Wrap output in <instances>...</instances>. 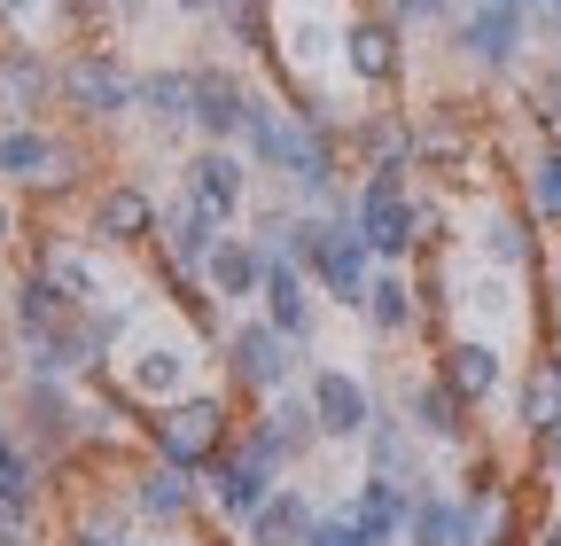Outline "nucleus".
<instances>
[{"label": "nucleus", "instance_id": "obj_1", "mask_svg": "<svg viewBox=\"0 0 561 546\" xmlns=\"http://www.w3.org/2000/svg\"><path fill=\"white\" fill-rule=\"evenodd\" d=\"M234 398L227 390H180V398H164V406H140V437H149V453L157 460H172V468H187V476H203L210 460H219L227 445H234Z\"/></svg>", "mask_w": 561, "mask_h": 546}, {"label": "nucleus", "instance_id": "obj_2", "mask_svg": "<svg viewBox=\"0 0 561 546\" xmlns=\"http://www.w3.org/2000/svg\"><path fill=\"white\" fill-rule=\"evenodd\" d=\"M55 110H70L79 125H125L140 110V71H125L110 39H79L55 62Z\"/></svg>", "mask_w": 561, "mask_h": 546}, {"label": "nucleus", "instance_id": "obj_3", "mask_svg": "<svg viewBox=\"0 0 561 546\" xmlns=\"http://www.w3.org/2000/svg\"><path fill=\"white\" fill-rule=\"evenodd\" d=\"M219 360H227L234 398H273V390L305 383L312 344H289V335H280L265 312H242V320H227V335H219Z\"/></svg>", "mask_w": 561, "mask_h": 546}, {"label": "nucleus", "instance_id": "obj_4", "mask_svg": "<svg viewBox=\"0 0 561 546\" xmlns=\"http://www.w3.org/2000/svg\"><path fill=\"white\" fill-rule=\"evenodd\" d=\"M87 180V149L55 125H0V187H24L39 203L79 195Z\"/></svg>", "mask_w": 561, "mask_h": 546}, {"label": "nucleus", "instance_id": "obj_5", "mask_svg": "<svg viewBox=\"0 0 561 546\" xmlns=\"http://www.w3.org/2000/svg\"><path fill=\"white\" fill-rule=\"evenodd\" d=\"M483 125L468 117V102H430L413 117V172L437 180H483Z\"/></svg>", "mask_w": 561, "mask_h": 546}, {"label": "nucleus", "instance_id": "obj_6", "mask_svg": "<svg viewBox=\"0 0 561 546\" xmlns=\"http://www.w3.org/2000/svg\"><path fill=\"white\" fill-rule=\"evenodd\" d=\"M453 47L476 62L483 79H507V71H523L530 16H523V9H500V0H468V9L453 16Z\"/></svg>", "mask_w": 561, "mask_h": 546}, {"label": "nucleus", "instance_id": "obj_7", "mask_svg": "<svg viewBox=\"0 0 561 546\" xmlns=\"http://www.w3.org/2000/svg\"><path fill=\"white\" fill-rule=\"evenodd\" d=\"M157 219H164L157 187H149V180H133V172L102 180L94 203H87V235H94L102 250H149V242H157Z\"/></svg>", "mask_w": 561, "mask_h": 546}, {"label": "nucleus", "instance_id": "obj_8", "mask_svg": "<svg viewBox=\"0 0 561 546\" xmlns=\"http://www.w3.org/2000/svg\"><path fill=\"white\" fill-rule=\"evenodd\" d=\"M335 55H343V71L359 79L367 94H390V87L405 79V24H398L390 9H367V16L343 24Z\"/></svg>", "mask_w": 561, "mask_h": 546}, {"label": "nucleus", "instance_id": "obj_9", "mask_svg": "<svg viewBox=\"0 0 561 546\" xmlns=\"http://www.w3.org/2000/svg\"><path fill=\"white\" fill-rule=\"evenodd\" d=\"M55 110V55L32 47L24 32L0 39V125H47Z\"/></svg>", "mask_w": 561, "mask_h": 546}, {"label": "nucleus", "instance_id": "obj_10", "mask_svg": "<svg viewBox=\"0 0 561 546\" xmlns=\"http://www.w3.org/2000/svg\"><path fill=\"white\" fill-rule=\"evenodd\" d=\"M305 398H312V422H320V445H359L367 422H375V390L351 375V367H305Z\"/></svg>", "mask_w": 561, "mask_h": 546}, {"label": "nucleus", "instance_id": "obj_11", "mask_svg": "<svg viewBox=\"0 0 561 546\" xmlns=\"http://www.w3.org/2000/svg\"><path fill=\"white\" fill-rule=\"evenodd\" d=\"M250 187H257V180H250V157H242V149H219V141H203V149L180 164V195H195L203 212L227 219V227L250 212Z\"/></svg>", "mask_w": 561, "mask_h": 546}, {"label": "nucleus", "instance_id": "obj_12", "mask_svg": "<svg viewBox=\"0 0 561 546\" xmlns=\"http://www.w3.org/2000/svg\"><path fill=\"white\" fill-rule=\"evenodd\" d=\"M187 79H195V141L234 149L242 141V110H250V79L234 62H187Z\"/></svg>", "mask_w": 561, "mask_h": 546}, {"label": "nucleus", "instance_id": "obj_13", "mask_svg": "<svg viewBox=\"0 0 561 546\" xmlns=\"http://www.w3.org/2000/svg\"><path fill=\"white\" fill-rule=\"evenodd\" d=\"M476 250H483V265H500V273H538V265H546V242H538L530 203L491 195L483 219H476Z\"/></svg>", "mask_w": 561, "mask_h": 546}, {"label": "nucleus", "instance_id": "obj_14", "mask_svg": "<svg viewBox=\"0 0 561 546\" xmlns=\"http://www.w3.org/2000/svg\"><path fill=\"white\" fill-rule=\"evenodd\" d=\"M79 398H70L62 375H24V445L39 460H62L70 445H79Z\"/></svg>", "mask_w": 561, "mask_h": 546}, {"label": "nucleus", "instance_id": "obj_15", "mask_svg": "<svg viewBox=\"0 0 561 546\" xmlns=\"http://www.w3.org/2000/svg\"><path fill=\"white\" fill-rule=\"evenodd\" d=\"M102 258H110V250H102L94 235H39V242H32V265L47 273L55 289H70L79 305H102V297H110V265H102Z\"/></svg>", "mask_w": 561, "mask_h": 546}, {"label": "nucleus", "instance_id": "obj_16", "mask_svg": "<svg viewBox=\"0 0 561 546\" xmlns=\"http://www.w3.org/2000/svg\"><path fill=\"white\" fill-rule=\"evenodd\" d=\"M335 219V212H328ZM367 282H375V250L359 242V219H335V235H328V258L312 265V289H320V305H343V312H359L367 305Z\"/></svg>", "mask_w": 561, "mask_h": 546}, {"label": "nucleus", "instance_id": "obj_17", "mask_svg": "<svg viewBox=\"0 0 561 546\" xmlns=\"http://www.w3.org/2000/svg\"><path fill=\"white\" fill-rule=\"evenodd\" d=\"M257 312L289 335V344H312V328H320V289H312V273H297L280 250H265V282H257Z\"/></svg>", "mask_w": 561, "mask_h": 546}, {"label": "nucleus", "instance_id": "obj_18", "mask_svg": "<svg viewBox=\"0 0 561 546\" xmlns=\"http://www.w3.org/2000/svg\"><path fill=\"white\" fill-rule=\"evenodd\" d=\"M398 414H405L421 437H430V445H476V406H468L437 367L405 383V406H398Z\"/></svg>", "mask_w": 561, "mask_h": 546}, {"label": "nucleus", "instance_id": "obj_19", "mask_svg": "<svg viewBox=\"0 0 561 546\" xmlns=\"http://www.w3.org/2000/svg\"><path fill=\"white\" fill-rule=\"evenodd\" d=\"M343 157L359 172H413V117L405 110H359L343 117Z\"/></svg>", "mask_w": 561, "mask_h": 546}, {"label": "nucleus", "instance_id": "obj_20", "mask_svg": "<svg viewBox=\"0 0 561 546\" xmlns=\"http://www.w3.org/2000/svg\"><path fill=\"white\" fill-rule=\"evenodd\" d=\"M273 485H280V476H273L265 460H250L242 445H227L219 460L203 468V500L219 508V523H250V515L265 508V492H273Z\"/></svg>", "mask_w": 561, "mask_h": 546}, {"label": "nucleus", "instance_id": "obj_21", "mask_svg": "<svg viewBox=\"0 0 561 546\" xmlns=\"http://www.w3.org/2000/svg\"><path fill=\"white\" fill-rule=\"evenodd\" d=\"M219 235H227V219H210L195 195H172L149 250H157V265H172V273H203V258L219 250Z\"/></svg>", "mask_w": 561, "mask_h": 546}, {"label": "nucleus", "instance_id": "obj_22", "mask_svg": "<svg viewBox=\"0 0 561 546\" xmlns=\"http://www.w3.org/2000/svg\"><path fill=\"white\" fill-rule=\"evenodd\" d=\"M367 476H390V485H430V453H421V445H430V437H421L405 414H390V406H375V422H367Z\"/></svg>", "mask_w": 561, "mask_h": 546}, {"label": "nucleus", "instance_id": "obj_23", "mask_svg": "<svg viewBox=\"0 0 561 546\" xmlns=\"http://www.w3.org/2000/svg\"><path fill=\"white\" fill-rule=\"evenodd\" d=\"M117 383H125L133 406H164V398L195 390V352L180 344V335H172V344H140V352H125Z\"/></svg>", "mask_w": 561, "mask_h": 546}, {"label": "nucleus", "instance_id": "obj_24", "mask_svg": "<svg viewBox=\"0 0 561 546\" xmlns=\"http://www.w3.org/2000/svg\"><path fill=\"white\" fill-rule=\"evenodd\" d=\"M437 375L468 406H491V398L507 390V352L491 344V335H445V344H437Z\"/></svg>", "mask_w": 561, "mask_h": 546}, {"label": "nucleus", "instance_id": "obj_25", "mask_svg": "<svg viewBox=\"0 0 561 546\" xmlns=\"http://www.w3.org/2000/svg\"><path fill=\"white\" fill-rule=\"evenodd\" d=\"M195 492H203V476H187V468H172V460H149V468H133V476H125L133 515H140V523H157V531L187 523V515H195Z\"/></svg>", "mask_w": 561, "mask_h": 546}, {"label": "nucleus", "instance_id": "obj_26", "mask_svg": "<svg viewBox=\"0 0 561 546\" xmlns=\"http://www.w3.org/2000/svg\"><path fill=\"white\" fill-rule=\"evenodd\" d=\"M79 312L87 305L70 297V289H55L39 265L16 273V289H9V335H16V344H39V335H55L62 320H79Z\"/></svg>", "mask_w": 561, "mask_h": 546}, {"label": "nucleus", "instance_id": "obj_27", "mask_svg": "<svg viewBox=\"0 0 561 546\" xmlns=\"http://www.w3.org/2000/svg\"><path fill=\"white\" fill-rule=\"evenodd\" d=\"M351 531L367 546H398L405 538V515H413V485H390V476H359V492L343 500Z\"/></svg>", "mask_w": 561, "mask_h": 546}, {"label": "nucleus", "instance_id": "obj_28", "mask_svg": "<svg viewBox=\"0 0 561 546\" xmlns=\"http://www.w3.org/2000/svg\"><path fill=\"white\" fill-rule=\"evenodd\" d=\"M257 282H265V242L257 235H219V250L203 258V289L219 305H257Z\"/></svg>", "mask_w": 561, "mask_h": 546}, {"label": "nucleus", "instance_id": "obj_29", "mask_svg": "<svg viewBox=\"0 0 561 546\" xmlns=\"http://www.w3.org/2000/svg\"><path fill=\"white\" fill-rule=\"evenodd\" d=\"M289 133H297V117L289 110H280L273 94H257L250 87V110H242V157H250V172L257 180H280V164H289Z\"/></svg>", "mask_w": 561, "mask_h": 546}, {"label": "nucleus", "instance_id": "obj_30", "mask_svg": "<svg viewBox=\"0 0 561 546\" xmlns=\"http://www.w3.org/2000/svg\"><path fill=\"white\" fill-rule=\"evenodd\" d=\"M133 117H149L164 141L195 133V79H187V62H157V71H140V110Z\"/></svg>", "mask_w": 561, "mask_h": 546}, {"label": "nucleus", "instance_id": "obj_31", "mask_svg": "<svg viewBox=\"0 0 561 546\" xmlns=\"http://www.w3.org/2000/svg\"><path fill=\"white\" fill-rule=\"evenodd\" d=\"M359 320L375 328V335H413L421 328V289H413V273L405 265H375V282H367V305H359Z\"/></svg>", "mask_w": 561, "mask_h": 546}, {"label": "nucleus", "instance_id": "obj_32", "mask_svg": "<svg viewBox=\"0 0 561 546\" xmlns=\"http://www.w3.org/2000/svg\"><path fill=\"white\" fill-rule=\"evenodd\" d=\"M312 515H320V508H312V492H305V485H273V492H265V508L242 523V538H250V546H305Z\"/></svg>", "mask_w": 561, "mask_h": 546}, {"label": "nucleus", "instance_id": "obj_33", "mask_svg": "<svg viewBox=\"0 0 561 546\" xmlns=\"http://www.w3.org/2000/svg\"><path fill=\"white\" fill-rule=\"evenodd\" d=\"M553 422H561V360L546 352V360H530V367H523V383H515V430L538 445Z\"/></svg>", "mask_w": 561, "mask_h": 546}, {"label": "nucleus", "instance_id": "obj_34", "mask_svg": "<svg viewBox=\"0 0 561 546\" xmlns=\"http://www.w3.org/2000/svg\"><path fill=\"white\" fill-rule=\"evenodd\" d=\"M0 515H16V523L39 515V453L9 422H0Z\"/></svg>", "mask_w": 561, "mask_h": 546}, {"label": "nucleus", "instance_id": "obj_35", "mask_svg": "<svg viewBox=\"0 0 561 546\" xmlns=\"http://www.w3.org/2000/svg\"><path fill=\"white\" fill-rule=\"evenodd\" d=\"M70 546H140L133 500H87L79 515H70Z\"/></svg>", "mask_w": 561, "mask_h": 546}, {"label": "nucleus", "instance_id": "obj_36", "mask_svg": "<svg viewBox=\"0 0 561 546\" xmlns=\"http://www.w3.org/2000/svg\"><path fill=\"white\" fill-rule=\"evenodd\" d=\"M523 203H530V219H538V227H561V133H546V149L530 157V172H523Z\"/></svg>", "mask_w": 561, "mask_h": 546}, {"label": "nucleus", "instance_id": "obj_37", "mask_svg": "<svg viewBox=\"0 0 561 546\" xmlns=\"http://www.w3.org/2000/svg\"><path fill=\"white\" fill-rule=\"evenodd\" d=\"M297 212H305V203H297L289 187H280V195H257V187H250V235H257L265 250H280V235L297 227Z\"/></svg>", "mask_w": 561, "mask_h": 546}, {"label": "nucleus", "instance_id": "obj_38", "mask_svg": "<svg viewBox=\"0 0 561 546\" xmlns=\"http://www.w3.org/2000/svg\"><path fill=\"white\" fill-rule=\"evenodd\" d=\"M382 9H390V16L413 32V24H453V16L468 9V0H382Z\"/></svg>", "mask_w": 561, "mask_h": 546}, {"label": "nucleus", "instance_id": "obj_39", "mask_svg": "<svg viewBox=\"0 0 561 546\" xmlns=\"http://www.w3.org/2000/svg\"><path fill=\"white\" fill-rule=\"evenodd\" d=\"M305 546H367L359 531H351V515L343 508H328V515H312V531H305Z\"/></svg>", "mask_w": 561, "mask_h": 546}, {"label": "nucleus", "instance_id": "obj_40", "mask_svg": "<svg viewBox=\"0 0 561 546\" xmlns=\"http://www.w3.org/2000/svg\"><path fill=\"white\" fill-rule=\"evenodd\" d=\"M47 16V0H0V39H16V32H32Z\"/></svg>", "mask_w": 561, "mask_h": 546}, {"label": "nucleus", "instance_id": "obj_41", "mask_svg": "<svg viewBox=\"0 0 561 546\" xmlns=\"http://www.w3.org/2000/svg\"><path fill=\"white\" fill-rule=\"evenodd\" d=\"M538 460H546V476H553V485H561V422L538 437Z\"/></svg>", "mask_w": 561, "mask_h": 546}, {"label": "nucleus", "instance_id": "obj_42", "mask_svg": "<svg viewBox=\"0 0 561 546\" xmlns=\"http://www.w3.org/2000/svg\"><path fill=\"white\" fill-rule=\"evenodd\" d=\"M24 235V219H16V203H9V187H0V250H9Z\"/></svg>", "mask_w": 561, "mask_h": 546}, {"label": "nucleus", "instance_id": "obj_43", "mask_svg": "<svg viewBox=\"0 0 561 546\" xmlns=\"http://www.w3.org/2000/svg\"><path fill=\"white\" fill-rule=\"evenodd\" d=\"M164 9H172V16H210L219 0H164Z\"/></svg>", "mask_w": 561, "mask_h": 546}, {"label": "nucleus", "instance_id": "obj_44", "mask_svg": "<svg viewBox=\"0 0 561 546\" xmlns=\"http://www.w3.org/2000/svg\"><path fill=\"white\" fill-rule=\"evenodd\" d=\"M538 546H561V515H553V523H538Z\"/></svg>", "mask_w": 561, "mask_h": 546}, {"label": "nucleus", "instance_id": "obj_45", "mask_svg": "<svg viewBox=\"0 0 561 546\" xmlns=\"http://www.w3.org/2000/svg\"><path fill=\"white\" fill-rule=\"evenodd\" d=\"M553 305H561V242H553Z\"/></svg>", "mask_w": 561, "mask_h": 546}, {"label": "nucleus", "instance_id": "obj_46", "mask_svg": "<svg viewBox=\"0 0 561 546\" xmlns=\"http://www.w3.org/2000/svg\"><path fill=\"white\" fill-rule=\"evenodd\" d=\"M500 9H523V16H530V9H538V0H500Z\"/></svg>", "mask_w": 561, "mask_h": 546}, {"label": "nucleus", "instance_id": "obj_47", "mask_svg": "<svg viewBox=\"0 0 561 546\" xmlns=\"http://www.w3.org/2000/svg\"><path fill=\"white\" fill-rule=\"evenodd\" d=\"M546 9H561V0H546Z\"/></svg>", "mask_w": 561, "mask_h": 546}]
</instances>
